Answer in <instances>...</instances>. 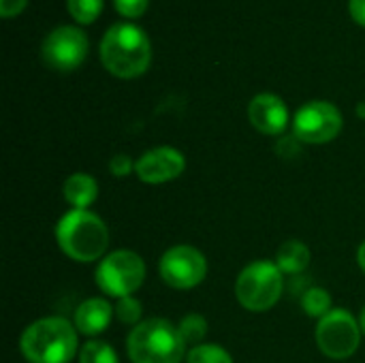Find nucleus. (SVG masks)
<instances>
[{
	"label": "nucleus",
	"instance_id": "nucleus-1",
	"mask_svg": "<svg viewBox=\"0 0 365 363\" xmlns=\"http://www.w3.org/2000/svg\"><path fill=\"white\" fill-rule=\"evenodd\" d=\"M103 66L120 77L133 79L148 71L152 60V45L148 34L133 24H113L101 41Z\"/></svg>",
	"mask_w": 365,
	"mask_h": 363
},
{
	"label": "nucleus",
	"instance_id": "nucleus-2",
	"mask_svg": "<svg viewBox=\"0 0 365 363\" xmlns=\"http://www.w3.org/2000/svg\"><path fill=\"white\" fill-rule=\"evenodd\" d=\"M28 363H68L77 353V332L62 317H47L26 327L19 340Z\"/></svg>",
	"mask_w": 365,
	"mask_h": 363
},
{
	"label": "nucleus",
	"instance_id": "nucleus-3",
	"mask_svg": "<svg viewBox=\"0 0 365 363\" xmlns=\"http://www.w3.org/2000/svg\"><path fill=\"white\" fill-rule=\"evenodd\" d=\"M56 240L68 259L90 263L105 255L109 246V231L96 214L88 210H73L60 218Z\"/></svg>",
	"mask_w": 365,
	"mask_h": 363
},
{
	"label": "nucleus",
	"instance_id": "nucleus-4",
	"mask_svg": "<svg viewBox=\"0 0 365 363\" xmlns=\"http://www.w3.org/2000/svg\"><path fill=\"white\" fill-rule=\"evenodd\" d=\"M126 351L133 363H180L186 344L169 321L148 319L130 332Z\"/></svg>",
	"mask_w": 365,
	"mask_h": 363
},
{
	"label": "nucleus",
	"instance_id": "nucleus-5",
	"mask_svg": "<svg viewBox=\"0 0 365 363\" xmlns=\"http://www.w3.org/2000/svg\"><path fill=\"white\" fill-rule=\"evenodd\" d=\"M282 287V272L276 263L255 261L237 276L235 295L246 310L265 312L280 300Z\"/></svg>",
	"mask_w": 365,
	"mask_h": 363
},
{
	"label": "nucleus",
	"instance_id": "nucleus-6",
	"mask_svg": "<svg viewBox=\"0 0 365 363\" xmlns=\"http://www.w3.org/2000/svg\"><path fill=\"white\" fill-rule=\"evenodd\" d=\"M145 278V263L133 250H115L107 255L96 267V285L111 297H128Z\"/></svg>",
	"mask_w": 365,
	"mask_h": 363
},
{
	"label": "nucleus",
	"instance_id": "nucleus-7",
	"mask_svg": "<svg viewBox=\"0 0 365 363\" xmlns=\"http://www.w3.org/2000/svg\"><path fill=\"white\" fill-rule=\"evenodd\" d=\"M361 342V327L349 310H331L319 321L317 344L329 359H349Z\"/></svg>",
	"mask_w": 365,
	"mask_h": 363
},
{
	"label": "nucleus",
	"instance_id": "nucleus-8",
	"mask_svg": "<svg viewBox=\"0 0 365 363\" xmlns=\"http://www.w3.org/2000/svg\"><path fill=\"white\" fill-rule=\"evenodd\" d=\"M342 131V113L327 101L306 103L293 120V135L304 143H329Z\"/></svg>",
	"mask_w": 365,
	"mask_h": 363
},
{
	"label": "nucleus",
	"instance_id": "nucleus-9",
	"mask_svg": "<svg viewBox=\"0 0 365 363\" xmlns=\"http://www.w3.org/2000/svg\"><path fill=\"white\" fill-rule=\"evenodd\" d=\"M86 53H88V36L81 28L75 26H58L45 36L41 45L43 62L56 71L77 68L83 62Z\"/></svg>",
	"mask_w": 365,
	"mask_h": 363
},
{
	"label": "nucleus",
	"instance_id": "nucleus-10",
	"mask_svg": "<svg viewBox=\"0 0 365 363\" xmlns=\"http://www.w3.org/2000/svg\"><path fill=\"white\" fill-rule=\"evenodd\" d=\"M160 278L173 289H192L205 280L207 261L192 246H173L160 259Z\"/></svg>",
	"mask_w": 365,
	"mask_h": 363
},
{
	"label": "nucleus",
	"instance_id": "nucleus-11",
	"mask_svg": "<svg viewBox=\"0 0 365 363\" xmlns=\"http://www.w3.org/2000/svg\"><path fill=\"white\" fill-rule=\"evenodd\" d=\"M184 167H186L184 154L175 148L163 145V148L148 150L135 163V173L145 184H165L180 178Z\"/></svg>",
	"mask_w": 365,
	"mask_h": 363
},
{
	"label": "nucleus",
	"instance_id": "nucleus-12",
	"mask_svg": "<svg viewBox=\"0 0 365 363\" xmlns=\"http://www.w3.org/2000/svg\"><path fill=\"white\" fill-rule=\"evenodd\" d=\"M248 116L252 126L263 135H280L289 124V109L284 101L269 92L257 94L250 101Z\"/></svg>",
	"mask_w": 365,
	"mask_h": 363
},
{
	"label": "nucleus",
	"instance_id": "nucleus-13",
	"mask_svg": "<svg viewBox=\"0 0 365 363\" xmlns=\"http://www.w3.org/2000/svg\"><path fill=\"white\" fill-rule=\"evenodd\" d=\"M111 315L113 308L109 306V302H105L103 297H92L86 300L77 312H75V327L83 334V336H96L103 334L109 323H111Z\"/></svg>",
	"mask_w": 365,
	"mask_h": 363
},
{
	"label": "nucleus",
	"instance_id": "nucleus-14",
	"mask_svg": "<svg viewBox=\"0 0 365 363\" xmlns=\"http://www.w3.org/2000/svg\"><path fill=\"white\" fill-rule=\"evenodd\" d=\"M98 197V184L92 175L88 173H73L64 182V199L75 208V210H86L90 208Z\"/></svg>",
	"mask_w": 365,
	"mask_h": 363
},
{
	"label": "nucleus",
	"instance_id": "nucleus-15",
	"mask_svg": "<svg viewBox=\"0 0 365 363\" xmlns=\"http://www.w3.org/2000/svg\"><path fill=\"white\" fill-rule=\"evenodd\" d=\"M308 263H310V250L304 242L291 240L278 248L276 265L280 267L282 274H302L308 267Z\"/></svg>",
	"mask_w": 365,
	"mask_h": 363
},
{
	"label": "nucleus",
	"instance_id": "nucleus-16",
	"mask_svg": "<svg viewBox=\"0 0 365 363\" xmlns=\"http://www.w3.org/2000/svg\"><path fill=\"white\" fill-rule=\"evenodd\" d=\"M302 308L308 317H317L319 321L331 312V295L325 289H308L302 297Z\"/></svg>",
	"mask_w": 365,
	"mask_h": 363
},
{
	"label": "nucleus",
	"instance_id": "nucleus-17",
	"mask_svg": "<svg viewBox=\"0 0 365 363\" xmlns=\"http://www.w3.org/2000/svg\"><path fill=\"white\" fill-rule=\"evenodd\" d=\"M178 332L184 340V344H195L199 347L201 340L207 334V321L201 315H188L182 319V323L178 325Z\"/></svg>",
	"mask_w": 365,
	"mask_h": 363
},
{
	"label": "nucleus",
	"instance_id": "nucleus-18",
	"mask_svg": "<svg viewBox=\"0 0 365 363\" xmlns=\"http://www.w3.org/2000/svg\"><path fill=\"white\" fill-rule=\"evenodd\" d=\"M79 363H120V359L107 342L92 340L79 351Z\"/></svg>",
	"mask_w": 365,
	"mask_h": 363
},
{
	"label": "nucleus",
	"instance_id": "nucleus-19",
	"mask_svg": "<svg viewBox=\"0 0 365 363\" xmlns=\"http://www.w3.org/2000/svg\"><path fill=\"white\" fill-rule=\"evenodd\" d=\"M66 6L75 21L92 24L103 11V0H66Z\"/></svg>",
	"mask_w": 365,
	"mask_h": 363
},
{
	"label": "nucleus",
	"instance_id": "nucleus-20",
	"mask_svg": "<svg viewBox=\"0 0 365 363\" xmlns=\"http://www.w3.org/2000/svg\"><path fill=\"white\" fill-rule=\"evenodd\" d=\"M188 363H233V359L216 344H199L188 353Z\"/></svg>",
	"mask_w": 365,
	"mask_h": 363
},
{
	"label": "nucleus",
	"instance_id": "nucleus-21",
	"mask_svg": "<svg viewBox=\"0 0 365 363\" xmlns=\"http://www.w3.org/2000/svg\"><path fill=\"white\" fill-rule=\"evenodd\" d=\"M115 315H118V319H120L122 323H126V325H139L137 321L141 319V302L135 300L133 295L122 297V300H118Z\"/></svg>",
	"mask_w": 365,
	"mask_h": 363
},
{
	"label": "nucleus",
	"instance_id": "nucleus-22",
	"mask_svg": "<svg viewBox=\"0 0 365 363\" xmlns=\"http://www.w3.org/2000/svg\"><path fill=\"white\" fill-rule=\"evenodd\" d=\"M148 2L150 0H113L118 13L124 15V17H130V19L141 17L145 13V9H148Z\"/></svg>",
	"mask_w": 365,
	"mask_h": 363
},
{
	"label": "nucleus",
	"instance_id": "nucleus-23",
	"mask_svg": "<svg viewBox=\"0 0 365 363\" xmlns=\"http://www.w3.org/2000/svg\"><path fill=\"white\" fill-rule=\"evenodd\" d=\"M133 169H135V163H133L130 156H126V154H115V156L109 160V171H111L115 178H124V175H128Z\"/></svg>",
	"mask_w": 365,
	"mask_h": 363
},
{
	"label": "nucleus",
	"instance_id": "nucleus-24",
	"mask_svg": "<svg viewBox=\"0 0 365 363\" xmlns=\"http://www.w3.org/2000/svg\"><path fill=\"white\" fill-rule=\"evenodd\" d=\"M28 0H0V15L2 17H13L24 11Z\"/></svg>",
	"mask_w": 365,
	"mask_h": 363
},
{
	"label": "nucleus",
	"instance_id": "nucleus-25",
	"mask_svg": "<svg viewBox=\"0 0 365 363\" xmlns=\"http://www.w3.org/2000/svg\"><path fill=\"white\" fill-rule=\"evenodd\" d=\"M349 9H351L353 19H355L359 26H365V0H351V2H349Z\"/></svg>",
	"mask_w": 365,
	"mask_h": 363
},
{
	"label": "nucleus",
	"instance_id": "nucleus-26",
	"mask_svg": "<svg viewBox=\"0 0 365 363\" xmlns=\"http://www.w3.org/2000/svg\"><path fill=\"white\" fill-rule=\"evenodd\" d=\"M357 261H359V265H361V270L365 272V242L359 246V250H357Z\"/></svg>",
	"mask_w": 365,
	"mask_h": 363
},
{
	"label": "nucleus",
	"instance_id": "nucleus-27",
	"mask_svg": "<svg viewBox=\"0 0 365 363\" xmlns=\"http://www.w3.org/2000/svg\"><path fill=\"white\" fill-rule=\"evenodd\" d=\"M359 327H361V332L365 334V308L361 310V317H359Z\"/></svg>",
	"mask_w": 365,
	"mask_h": 363
}]
</instances>
